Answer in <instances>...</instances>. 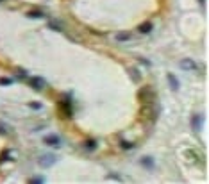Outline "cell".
<instances>
[{
  "label": "cell",
  "instance_id": "cell-1",
  "mask_svg": "<svg viewBox=\"0 0 209 184\" xmlns=\"http://www.w3.org/2000/svg\"><path fill=\"white\" fill-rule=\"evenodd\" d=\"M138 97H139V100H141L143 104H152V102H154V93H152L150 88H143V89L138 93Z\"/></svg>",
  "mask_w": 209,
  "mask_h": 184
},
{
  "label": "cell",
  "instance_id": "cell-2",
  "mask_svg": "<svg viewBox=\"0 0 209 184\" xmlns=\"http://www.w3.org/2000/svg\"><path fill=\"white\" fill-rule=\"evenodd\" d=\"M59 107H61V113L64 118H72V104H70V100H61Z\"/></svg>",
  "mask_w": 209,
  "mask_h": 184
},
{
  "label": "cell",
  "instance_id": "cell-3",
  "mask_svg": "<svg viewBox=\"0 0 209 184\" xmlns=\"http://www.w3.org/2000/svg\"><path fill=\"white\" fill-rule=\"evenodd\" d=\"M29 82H31V86H32L36 91H41V89H43V86H45V81H43V79H39V77H31V79H29Z\"/></svg>",
  "mask_w": 209,
  "mask_h": 184
},
{
  "label": "cell",
  "instance_id": "cell-4",
  "mask_svg": "<svg viewBox=\"0 0 209 184\" xmlns=\"http://www.w3.org/2000/svg\"><path fill=\"white\" fill-rule=\"evenodd\" d=\"M180 68H184V70H197V64L191 59H184L180 61Z\"/></svg>",
  "mask_w": 209,
  "mask_h": 184
},
{
  "label": "cell",
  "instance_id": "cell-5",
  "mask_svg": "<svg viewBox=\"0 0 209 184\" xmlns=\"http://www.w3.org/2000/svg\"><path fill=\"white\" fill-rule=\"evenodd\" d=\"M45 143L46 145H52V147H59L61 145V140H59L57 136H46L45 138Z\"/></svg>",
  "mask_w": 209,
  "mask_h": 184
},
{
  "label": "cell",
  "instance_id": "cell-6",
  "mask_svg": "<svg viewBox=\"0 0 209 184\" xmlns=\"http://www.w3.org/2000/svg\"><path fill=\"white\" fill-rule=\"evenodd\" d=\"M191 125H193V131H200V127H202V116H200V114H195V116H193Z\"/></svg>",
  "mask_w": 209,
  "mask_h": 184
},
{
  "label": "cell",
  "instance_id": "cell-7",
  "mask_svg": "<svg viewBox=\"0 0 209 184\" xmlns=\"http://www.w3.org/2000/svg\"><path fill=\"white\" fill-rule=\"evenodd\" d=\"M54 161H56L54 155H45V157H41L39 165H41V166H50V165H54Z\"/></svg>",
  "mask_w": 209,
  "mask_h": 184
},
{
  "label": "cell",
  "instance_id": "cell-8",
  "mask_svg": "<svg viewBox=\"0 0 209 184\" xmlns=\"http://www.w3.org/2000/svg\"><path fill=\"white\" fill-rule=\"evenodd\" d=\"M141 114L145 118H150V120H154V116H156V113H154V109H150L148 106H145L143 109H141Z\"/></svg>",
  "mask_w": 209,
  "mask_h": 184
},
{
  "label": "cell",
  "instance_id": "cell-9",
  "mask_svg": "<svg viewBox=\"0 0 209 184\" xmlns=\"http://www.w3.org/2000/svg\"><path fill=\"white\" fill-rule=\"evenodd\" d=\"M168 82H170V86L173 88V89H179V81H177V77L175 75H168Z\"/></svg>",
  "mask_w": 209,
  "mask_h": 184
},
{
  "label": "cell",
  "instance_id": "cell-10",
  "mask_svg": "<svg viewBox=\"0 0 209 184\" xmlns=\"http://www.w3.org/2000/svg\"><path fill=\"white\" fill-rule=\"evenodd\" d=\"M152 27H154V25L150 24V21H147V24H143L141 27H139V32H143V34H148V32L152 31Z\"/></svg>",
  "mask_w": 209,
  "mask_h": 184
},
{
  "label": "cell",
  "instance_id": "cell-11",
  "mask_svg": "<svg viewBox=\"0 0 209 184\" xmlns=\"http://www.w3.org/2000/svg\"><path fill=\"white\" fill-rule=\"evenodd\" d=\"M27 16H29V18H43L45 14H43L41 11H29V13H27Z\"/></svg>",
  "mask_w": 209,
  "mask_h": 184
},
{
  "label": "cell",
  "instance_id": "cell-12",
  "mask_svg": "<svg viewBox=\"0 0 209 184\" xmlns=\"http://www.w3.org/2000/svg\"><path fill=\"white\" fill-rule=\"evenodd\" d=\"M116 39L118 41H127V39H131V34L129 32H120L118 36H116Z\"/></svg>",
  "mask_w": 209,
  "mask_h": 184
},
{
  "label": "cell",
  "instance_id": "cell-13",
  "mask_svg": "<svg viewBox=\"0 0 209 184\" xmlns=\"http://www.w3.org/2000/svg\"><path fill=\"white\" fill-rule=\"evenodd\" d=\"M141 163H143V165H145L147 168H152V166H154V161H152L150 157H145V159L141 161Z\"/></svg>",
  "mask_w": 209,
  "mask_h": 184
},
{
  "label": "cell",
  "instance_id": "cell-14",
  "mask_svg": "<svg viewBox=\"0 0 209 184\" xmlns=\"http://www.w3.org/2000/svg\"><path fill=\"white\" fill-rule=\"evenodd\" d=\"M84 147H86V148H89V150H93V148H95V147H97V143H95V141H93V140H88V141L84 143Z\"/></svg>",
  "mask_w": 209,
  "mask_h": 184
},
{
  "label": "cell",
  "instance_id": "cell-15",
  "mask_svg": "<svg viewBox=\"0 0 209 184\" xmlns=\"http://www.w3.org/2000/svg\"><path fill=\"white\" fill-rule=\"evenodd\" d=\"M13 81L11 79H7V77H0V84H4V86H9Z\"/></svg>",
  "mask_w": 209,
  "mask_h": 184
},
{
  "label": "cell",
  "instance_id": "cell-16",
  "mask_svg": "<svg viewBox=\"0 0 209 184\" xmlns=\"http://www.w3.org/2000/svg\"><path fill=\"white\" fill-rule=\"evenodd\" d=\"M7 157H9V150H4V152H2V157H0V161H7Z\"/></svg>",
  "mask_w": 209,
  "mask_h": 184
},
{
  "label": "cell",
  "instance_id": "cell-17",
  "mask_svg": "<svg viewBox=\"0 0 209 184\" xmlns=\"http://www.w3.org/2000/svg\"><path fill=\"white\" fill-rule=\"evenodd\" d=\"M31 107H32V109H41V104H36V102H34V104H31Z\"/></svg>",
  "mask_w": 209,
  "mask_h": 184
},
{
  "label": "cell",
  "instance_id": "cell-18",
  "mask_svg": "<svg viewBox=\"0 0 209 184\" xmlns=\"http://www.w3.org/2000/svg\"><path fill=\"white\" fill-rule=\"evenodd\" d=\"M49 27H50V29H56V31H59V25H56V24H49Z\"/></svg>",
  "mask_w": 209,
  "mask_h": 184
},
{
  "label": "cell",
  "instance_id": "cell-19",
  "mask_svg": "<svg viewBox=\"0 0 209 184\" xmlns=\"http://www.w3.org/2000/svg\"><path fill=\"white\" fill-rule=\"evenodd\" d=\"M31 182H34V184H36V182H45V179H32Z\"/></svg>",
  "mask_w": 209,
  "mask_h": 184
},
{
  "label": "cell",
  "instance_id": "cell-20",
  "mask_svg": "<svg viewBox=\"0 0 209 184\" xmlns=\"http://www.w3.org/2000/svg\"><path fill=\"white\" fill-rule=\"evenodd\" d=\"M200 4H204V0H200Z\"/></svg>",
  "mask_w": 209,
  "mask_h": 184
}]
</instances>
